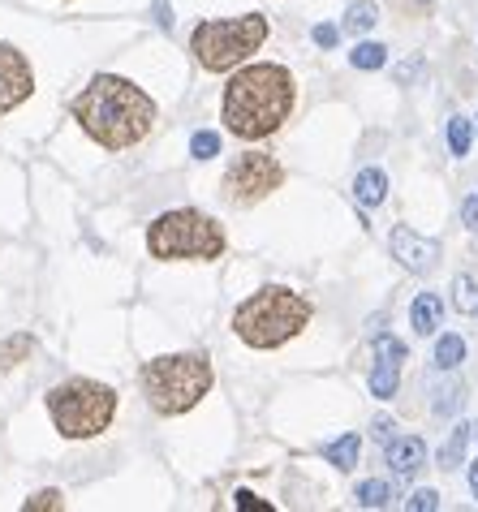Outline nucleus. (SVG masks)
<instances>
[{"instance_id": "1", "label": "nucleus", "mask_w": 478, "mask_h": 512, "mask_svg": "<svg viewBox=\"0 0 478 512\" xmlns=\"http://www.w3.org/2000/svg\"><path fill=\"white\" fill-rule=\"evenodd\" d=\"M74 121L100 142V147L125 151L151 134L156 104H151V95L143 87H134L130 78L95 74L87 87H82V95L74 99Z\"/></svg>"}, {"instance_id": "2", "label": "nucleus", "mask_w": 478, "mask_h": 512, "mask_svg": "<svg viewBox=\"0 0 478 512\" xmlns=\"http://www.w3.org/2000/svg\"><path fill=\"white\" fill-rule=\"evenodd\" d=\"M293 112V74L285 65H246L224 87V125L237 138H267L276 134Z\"/></svg>"}, {"instance_id": "3", "label": "nucleus", "mask_w": 478, "mask_h": 512, "mask_svg": "<svg viewBox=\"0 0 478 512\" xmlns=\"http://www.w3.org/2000/svg\"><path fill=\"white\" fill-rule=\"evenodd\" d=\"M306 323H311V302L298 297L293 289L272 284V289H259L255 297H246V302L237 306L233 332L242 336L250 349H276L298 336Z\"/></svg>"}, {"instance_id": "4", "label": "nucleus", "mask_w": 478, "mask_h": 512, "mask_svg": "<svg viewBox=\"0 0 478 512\" xmlns=\"http://www.w3.org/2000/svg\"><path fill=\"white\" fill-rule=\"evenodd\" d=\"M143 392L156 414H186L212 392V362L203 353H168L143 366Z\"/></svg>"}, {"instance_id": "5", "label": "nucleus", "mask_w": 478, "mask_h": 512, "mask_svg": "<svg viewBox=\"0 0 478 512\" xmlns=\"http://www.w3.org/2000/svg\"><path fill=\"white\" fill-rule=\"evenodd\" d=\"M147 250H151V259H164V263H177V259L207 263V259H220L224 254V229L194 207L164 211L147 229Z\"/></svg>"}, {"instance_id": "6", "label": "nucleus", "mask_w": 478, "mask_h": 512, "mask_svg": "<svg viewBox=\"0 0 478 512\" xmlns=\"http://www.w3.org/2000/svg\"><path fill=\"white\" fill-rule=\"evenodd\" d=\"M48 414L65 439H95L112 426L117 392H112L108 383H95V379H69L61 388L48 392Z\"/></svg>"}, {"instance_id": "7", "label": "nucleus", "mask_w": 478, "mask_h": 512, "mask_svg": "<svg viewBox=\"0 0 478 512\" xmlns=\"http://www.w3.org/2000/svg\"><path fill=\"white\" fill-rule=\"evenodd\" d=\"M267 39V18L263 13H246V18H220V22H199L190 35V52L194 61L212 74L242 65L250 52Z\"/></svg>"}, {"instance_id": "8", "label": "nucleus", "mask_w": 478, "mask_h": 512, "mask_svg": "<svg viewBox=\"0 0 478 512\" xmlns=\"http://www.w3.org/2000/svg\"><path fill=\"white\" fill-rule=\"evenodd\" d=\"M280 181H285V168H280L272 155L263 151H246L237 155V160L229 164V173H224V194H229V203H259V198H267L272 190H280Z\"/></svg>"}, {"instance_id": "9", "label": "nucleus", "mask_w": 478, "mask_h": 512, "mask_svg": "<svg viewBox=\"0 0 478 512\" xmlns=\"http://www.w3.org/2000/svg\"><path fill=\"white\" fill-rule=\"evenodd\" d=\"M35 91V74H31V61L13 48V44H0V117L13 112L18 104H26Z\"/></svg>"}, {"instance_id": "10", "label": "nucleus", "mask_w": 478, "mask_h": 512, "mask_svg": "<svg viewBox=\"0 0 478 512\" xmlns=\"http://www.w3.org/2000/svg\"><path fill=\"white\" fill-rule=\"evenodd\" d=\"M410 358V349L401 345L397 336H379L375 340V371H371V392L379 401L397 396V383H401V362Z\"/></svg>"}, {"instance_id": "11", "label": "nucleus", "mask_w": 478, "mask_h": 512, "mask_svg": "<svg viewBox=\"0 0 478 512\" xmlns=\"http://www.w3.org/2000/svg\"><path fill=\"white\" fill-rule=\"evenodd\" d=\"M392 259L423 276V272H431V267H435V259H440V246H435L431 237H418V233H410L401 224V229H392Z\"/></svg>"}, {"instance_id": "12", "label": "nucleus", "mask_w": 478, "mask_h": 512, "mask_svg": "<svg viewBox=\"0 0 478 512\" xmlns=\"http://www.w3.org/2000/svg\"><path fill=\"white\" fill-rule=\"evenodd\" d=\"M423 461H427V444L418 435L388 439V465H392V474H418Z\"/></svg>"}, {"instance_id": "13", "label": "nucleus", "mask_w": 478, "mask_h": 512, "mask_svg": "<svg viewBox=\"0 0 478 512\" xmlns=\"http://www.w3.org/2000/svg\"><path fill=\"white\" fill-rule=\"evenodd\" d=\"M354 198L362 207H379L388 198V173L384 168H362L358 181H354Z\"/></svg>"}, {"instance_id": "14", "label": "nucleus", "mask_w": 478, "mask_h": 512, "mask_svg": "<svg viewBox=\"0 0 478 512\" xmlns=\"http://www.w3.org/2000/svg\"><path fill=\"white\" fill-rule=\"evenodd\" d=\"M440 315H444V302H440L435 293H418V297H414L410 319H414V332H418V336H431L435 327H440Z\"/></svg>"}, {"instance_id": "15", "label": "nucleus", "mask_w": 478, "mask_h": 512, "mask_svg": "<svg viewBox=\"0 0 478 512\" xmlns=\"http://www.w3.org/2000/svg\"><path fill=\"white\" fill-rule=\"evenodd\" d=\"M375 22H379V9L371 5V0H354V5L345 9V22H341V31H349V35H362V31H371Z\"/></svg>"}, {"instance_id": "16", "label": "nucleus", "mask_w": 478, "mask_h": 512, "mask_svg": "<svg viewBox=\"0 0 478 512\" xmlns=\"http://www.w3.org/2000/svg\"><path fill=\"white\" fill-rule=\"evenodd\" d=\"M323 457H328V465H336L345 474V469H354L358 465V435H341V439H332L328 448H323Z\"/></svg>"}, {"instance_id": "17", "label": "nucleus", "mask_w": 478, "mask_h": 512, "mask_svg": "<svg viewBox=\"0 0 478 512\" xmlns=\"http://www.w3.org/2000/svg\"><path fill=\"white\" fill-rule=\"evenodd\" d=\"M461 358H466V340L461 336H440L435 340V366H440V371H453V366H461Z\"/></svg>"}, {"instance_id": "18", "label": "nucleus", "mask_w": 478, "mask_h": 512, "mask_svg": "<svg viewBox=\"0 0 478 512\" xmlns=\"http://www.w3.org/2000/svg\"><path fill=\"white\" fill-rule=\"evenodd\" d=\"M470 431L474 426H453V435H448V444L440 448V469H453V465H461V457H466V444H470Z\"/></svg>"}, {"instance_id": "19", "label": "nucleus", "mask_w": 478, "mask_h": 512, "mask_svg": "<svg viewBox=\"0 0 478 512\" xmlns=\"http://www.w3.org/2000/svg\"><path fill=\"white\" fill-rule=\"evenodd\" d=\"M31 349H35L31 336H9V340H0V371H13L18 362H26V358H31Z\"/></svg>"}, {"instance_id": "20", "label": "nucleus", "mask_w": 478, "mask_h": 512, "mask_svg": "<svg viewBox=\"0 0 478 512\" xmlns=\"http://www.w3.org/2000/svg\"><path fill=\"white\" fill-rule=\"evenodd\" d=\"M453 306L461 310V315H478V284H474V276H457L453 280Z\"/></svg>"}, {"instance_id": "21", "label": "nucleus", "mask_w": 478, "mask_h": 512, "mask_svg": "<svg viewBox=\"0 0 478 512\" xmlns=\"http://www.w3.org/2000/svg\"><path fill=\"white\" fill-rule=\"evenodd\" d=\"M349 65L354 69H384L388 65V48L384 44H358L349 52Z\"/></svg>"}, {"instance_id": "22", "label": "nucleus", "mask_w": 478, "mask_h": 512, "mask_svg": "<svg viewBox=\"0 0 478 512\" xmlns=\"http://www.w3.org/2000/svg\"><path fill=\"white\" fill-rule=\"evenodd\" d=\"M358 504L362 508H388L392 504V487H388V482H379V478L362 482V487H358Z\"/></svg>"}, {"instance_id": "23", "label": "nucleus", "mask_w": 478, "mask_h": 512, "mask_svg": "<svg viewBox=\"0 0 478 512\" xmlns=\"http://www.w3.org/2000/svg\"><path fill=\"white\" fill-rule=\"evenodd\" d=\"M461 401H466V388H461V383L435 388V414H440V418H453L457 409H461Z\"/></svg>"}, {"instance_id": "24", "label": "nucleus", "mask_w": 478, "mask_h": 512, "mask_svg": "<svg viewBox=\"0 0 478 512\" xmlns=\"http://www.w3.org/2000/svg\"><path fill=\"white\" fill-rule=\"evenodd\" d=\"M470 138H474V130H470L466 117H453V121H448V151H453V155H466V151H470Z\"/></svg>"}, {"instance_id": "25", "label": "nucleus", "mask_w": 478, "mask_h": 512, "mask_svg": "<svg viewBox=\"0 0 478 512\" xmlns=\"http://www.w3.org/2000/svg\"><path fill=\"white\" fill-rule=\"evenodd\" d=\"M190 155H194V160H212V155H220V134L199 130L190 138Z\"/></svg>"}, {"instance_id": "26", "label": "nucleus", "mask_w": 478, "mask_h": 512, "mask_svg": "<svg viewBox=\"0 0 478 512\" xmlns=\"http://www.w3.org/2000/svg\"><path fill=\"white\" fill-rule=\"evenodd\" d=\"M44 508H65L61 491H39V495H31V500H26V512H44Z\"/></svg>"}, {"instance_id": "27", "label": "nucleus", "mask_w": 478, "mask_h": 512, "mask_svg": "<svg viewBox=\"0 0 478 512\" xmlns=\"http://www.w3.org/2000/svg\"><path fill=\"white\" fill-rule=\"evenodd\" d=\"M410 508H418V512H435V508H440V495H435V491H414L410 495Z\"/></svg>"}, {"instance_id": "28", "label": "nucleus", "mask_w": 478, "mask_h": 512, "mask_svg": "<svg viewBox=\"0 0 478 512\" xmlns=\"http://www.w3.org/2000/svg\"><path fill=\"white\" fill-rule=\"evenodd\" d=\"M336 39H341V31H336L332 22H319V26H315V44H319V48H336Z\"/></svg>"}, {"instance_id": "29", "label": "nucleus", "mask_w": 478, "mask_h": 512, "mask_svg": "<svg viewBox=\"0 0 478 512\" xmlns=\"http://www.w3.org/2000/svg\"><path fill=\"white\" fill-rule=\"evenodd\" d=\"M461 224H466V229H474V233H478V194H470L466 203H461Z\"/></svg>"}, {"instance_id": "30", "label": "nucleus", "mask_w": 478, "mask_h": 512, "mask_svg": "<svg viewBox=\"0 0 478 512\" xmlns=\"http://www.w3.org/2000/svg\"><path fill=\"white\" fill-rule=\"evenodd\" d=\"M233 500H237V508H259V512H272V504L259 500V495H250V491H237Z\"/></svg>"}, {"instance_id": "31", "label": "nucleus", "mask_w": 478, "mask_h": 512, "mask_svg": "<svg viewBox=\"0 0 478 512\" xmlns=\"http://www.w3.org/2000/svg\"><path fill=\"white\" fill-rule=\"evenodd\" d=\"M156 22H160V31H173V9L164 0H156Z\"/></svg>"}, {"instance_id": "32", "label": "nucleus", "mask_w": 478, "mask_h": 512, "mask_svg": "<svg viewBox=\"0 0 478 512\" xmlns=\"http://www.w3.org/2000/svg\"><path fill=\"white\" fill-rule=\"evenodd\" d=\"M375 439H384V444L392 439V422H388V418H379V422H375Z\"/></svg>"}, {"instance_id": "33", "label": "nucleus", "mask_w": 478, "mask_h": 512, "mask_svg": "<svg viewBox=\"0 0 478 512\" xmlns=\"http://www.w3.org/2000/svg\"><path fill=\"white\" fill-rule=\"evenodd\" d=\"M405 5H410L414 13H431V5H435V0H405Z\"/></svg>"}, {"instance_id": "34", "label": "nucleus", "mask_w": 478, "mask_h": 512, "mask_svg": "<svg viewBox=\"0 0 478 512\" xmlns=\"http://www.w3.org/2000/svg\"><path fill=\"white\" fill-rule=\"evenodd\" d=\"M470 491H474V500H478V461L470 465Z\"/></svg>"}, {"instance_id": "35", "label": "nucleus", "mask_w": 478, "mask_h": 512, "mask_svg": "<svg viewBox=\"0 0 478 512\" xmlns=\"http://www.w3.org/2000/svg\"><path fill=\"white\" fill-rule=\"evenodd\" d=\"M474 431H478V422H474Z\"/></svg>"}]
</instances>
